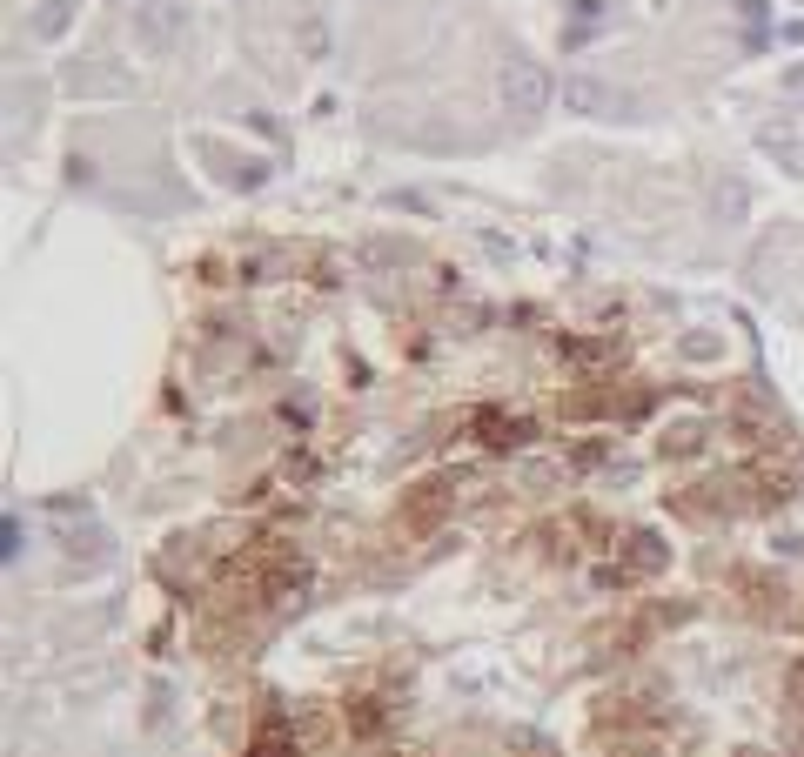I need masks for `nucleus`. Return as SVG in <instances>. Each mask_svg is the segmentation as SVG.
<instances>
[{
  "instance_id": "obj_1",
  "label": "nucleus",
  "mask_w": 804,
  "mask_h": 757,
  "mask_svg": "<svg viewBox=\"0 0 804 757\" xmlns=\"http://www.w3.org/2000/svg\"><path fill=\"white\" fill-rule=\"evenodd\" d=\"M503 108L523 114V121L543 114V108H550V74H543L536 61H510V67H503Z\"/></svg>"
},
{
  "instance_id": "obj_2",
  "label": "nucleus",
  "mask_w": 804,
  "mask_h": 757,
  "mask_svg": "<svg viewBox=\"0 0 804 757\" xmlns=\"http://www.w3.org/2000/svg\"><path fill=\"white\" fill-rule=\"evenodd\" d=\"M563 101L583 108V114H610V108H617V94L597 88V81H583V74H577V81H563Z\"/></svg>"
}]
</instances>
